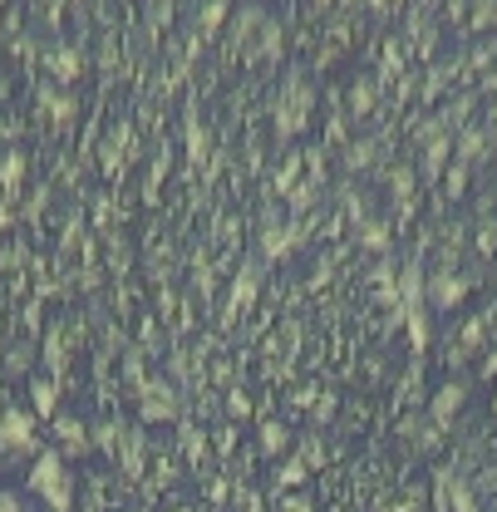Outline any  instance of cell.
Returning a JSON list of instances; mask_svg holds the SVG:
<instances>
[{
    "instance_id": "obj_1",
    "label": "cell",
    "mask_w": 497,
    "mask_h": 512,
    "mask_svg": "<svg viewBox=\"0 0 497 512\" xmlns=\"http://www.w3.org/2000/svg\"><path fill=\"white\" fill-rule=\"evenodd\" d=\"M30 488H35L50 508H69V473H64V463L55 453H40V463H35V473H30Z\"/></svg>"
},
{
    "instance_id": "obj_2",
    "label": "cell",
    "mask_w": 497,
    "mask_h": 512,
    "mask_svg": "<svg viewBox=\"0 0 497 512\" xmlns=\"http://www.w3.org/2000/svg\"><path fill=\"white\" fill-rule=\"evenodd\" d=\"M30 419L25 414H5V429H0V448H30Z\"/></svg>"
},
{
    "instance_id": "obj_3",
    "label": "cell",
    "mask_w": 497,
    "mask_h": 512,
    "mask_svg": "<svg viewBox=\"0 0 497 512\" xmlns=\"http://www.w3.org/2000/svg\"><path fill=\"white\" fill-rule=\"evenodd\" d=\"M0 512H25V503L15 493H0Z\"/></svg>"
}]
</instances>
